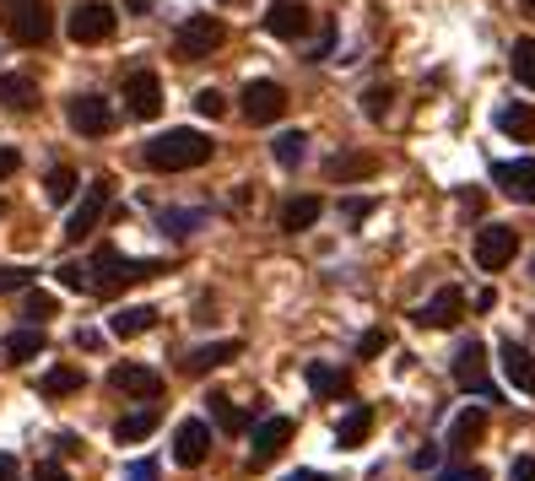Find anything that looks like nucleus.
<instances>
[{
    "label": "nucleus",
    "mask_w": 535,
    "mask_h": 481,
    "mask_svg": "<svg viewBox=\"0 0 535 481\" xmlns=\"http://www.w3.org/2000/svg\"><path fill=\"white\" fill-rule=\"evenodd\" d=\"M390 103H395V87H368L363 92V109H368V119H390Z\"/></svg>",
    "instance_id": "e433bc0d"
},
{
    "label": "nucleus",
    "mask_w": 535,
    "mask_h": 481,
    "mask_svg": "<svg viewBox=\"0 0 535 481\" xmlns=\"http://www.w3.org/2000/svg\"><path fill=\"white\" fill-rule=\"evenodd\" d=\"M195 114H200V119H222V114H227V98H222L217 87H200V92H195Z\"/></svg>",
    "instance_id": "4c0bfd02"
},
{
    "label": "nucleus",
    "mask_w": 535,
    "mask_h": 481,
    "mask_svg": "<svg viewBox=\"0 0 535 481\" xmlns=\"http://www.w3.org/2000/svg\"><path fill=\"white\" fill-rule=\"evenodd\" d=\"M368 433H373V406H352V411L341 417V427H336V444H341V449H357Z\"/></svg>",
    "instance_id": "c85d7f7f"
},
{
    "label": "nucleus",
    "mask_w": 535,
    "mask_h": 481,
    "mask_svg": "<svg viewBox=\"0 0 535 481\" xmlns=\"http://www.w3.org/2000/svg\"><path fill=\"white\" fill-rule=\"evenodd\" d=\"M206 222H211V211H200V206H168V211H157V227H163L168 238H190Z\"/></svg>",
    "instance_id": "b1692460"
},
{
    "label": "nucleus",
    "mask_w": 535,
    "mask_h": 481,
    "mask_svg": "<svg viewBox=\"0 0 535 481\" xmlns=\"http://www.w3.org/2000/svg\"><path fill=\"white\" fill-rule=\"evenodd\" d=\"M238 103H244V119H249V125H276V119L287 114V92H282V82H265V76H254Z\"/></svg>",
    "instance_id": "9d476101"
},
{
    "label": "nucleus",
    "mask_w": 535,
    "mask_h": 481,
    "mask_svg": "<svg viewBox=\"0 0 535 481\" xmlns=\"http://www.w3.org/2000/svg\"><path fill=\"white\" fill-rule=\"evenodd\" d=\"M492 184H498L503 195L535 206V157H508V163H492Z\"/></svg>",
    "instance_id": "9b49d317"
},
{
    "label": "nucleus",
    "mask_w": 535,
    "mask_h": 481,
    "mask_svg": "<svg viewBox=\"0 0 535 481\" xmlns=\"http://www.w3.org/2000/svg\"><path fill=\"white\" fill-rule=\"evenodd\" d=\"M0 28L33 49L55 33V11H49V0H0Z\"/></svg>",
    "instance_id": "7ed1b4c3"
},
{
    "label": "nucleus",
    "mask_w": 535,
    "mask_h": 481,
    "mask_svg": "<svg viewBox=\"0 0 535 481\" xmlns=\"http://www.w3.org/2000/svg\"><path fill=\"white\" fill-rule=\"evenodd\" d=\"M292 433H298V422H292V417H260V422H254V465H271L276 454L292 444Z\"/></svg>",
    "instance_id": "4468645a"
},
{
    "label": "nucleus",
    "mask_w": 535,
    "mask_h": 481,
    "mask_svg": "<svg viewBox=\"0 0 535 481\" xmlns=\"http://www.w3.org/2000/svg\"><path fill=\"white\" fill-rule=\"evenodd\" d=\"M287 481H330V476H325V471H292Z\"/></svg>",
    "instance_id": "8fccbe9b"
},
{
    "label": "nucleus",
    "mask_w": 535,
    "mask_h": 481,
    "mask_svg": "<svg viewBox=\"0 0 535 481\" xmlns=\"http://www.w3.org/2000/svg\"><path fill=\"white\" fill-rule=\"evenodd\" d=\"M125 481H157V460H136L125 471Z\"/></svg>",
    "instance_id": "49530a36"
},
{
    "label": "nucleus",
    "mask_w": 535,
    "mask_h": 481,
    "mask_svg": "<svg viewBox=\"0 0 535 481\" xmlns=\"http://www.w3.org/2000/svg\"><path fill=\"white\" fill-rule=\"evenodd\" d=\"M0 481H22V476H17V460H11V454H0Z\"/></svg>",
    "instance_id": "09e8293b"
},
{
    "label": "nucleus",
    "mask_w": 535,
    "mask_h": 481,
    "mask_svg": "<svg viewBox=\"0 0 535 481\" xmlns=\"http://www.w3.org/2000/svg\"><path fill=\"white\" fill-rule=\"evenodd\" d=\"M303 152H309V136H303V130H282V136L271 141V157H276L282 168H298Z\"/></svg>",
    "instance_id": "2f4dec72"
},
{
    "label": "nucleus",
    "mask_w": 535,
    "mask_h": 481,
    "mask_svg": "<svg viewBox=\"0 0 535 481\" xmlns=\"http://www.w3.org/2000/svg\"><path fill=\"white\" fill-rule=\"evenodd\" d=\"M211 152H217V141H211L206 130L179 125V130H163V136L146 141L141 146V163L152 168V173H190V168H206Z\"/></svg>",
    "instance_id": "f257e3e1"
},
{
    "label": "nucleus",
    "mask_w": 535,
    "mask_h": 481,
    "mask_svg": "<svg viewBox=\"0 0 535 481\" xmlns=\"http://www.w3.org/2000/svg\"><path fill=\"white\" fill-rule=\"evenodd\" d=\"M454 384H460V390H471L481 406H503V390L492 384V373H487V346H481V341H460V357H454Z\"/></svg>",
    "instance_id": "20e7f679"
},
{
    "label": "nucleus",
    "mask_w": 535,
    "mask_h": 481,
    "mask_svg": "<svg viewBox=\"0 0 535 481\" xmlns=\"http://www.w3.org/2000/svg\"><path fill=\"white\" fill-rule=\"evenodd\" d=\"M109 384L119 395H136V400H157V395H163V373L146 368V363H114Z\"/></svg>",
    "instance_id": "ddd939ff"
},
{
    "label": "nucleus",
    "mask_w": 535,
    "mask_h": 481,
    "mask_svg": "<svg viewBox=\"0 0 535 481\" xmlns=\"http://www.w3.org/2000/svg\"><path fill=\"white\" fill-rule=\"evenodd\" d=\"M157 271H168V265H163V260H130V255H119L114 244H103L98 255H92V265H87L92 292H103V298H114L119 287L146 282V276H157Z\"/></svg>",
    "instance_id": "f03ea898"
},
{
    "label": "nucleus",
    "mask_w": 535,
    "mask_h": 481,
    "mask_svg": "<svg viewBox=\"0 0 535 481\" xmlns=\"http://www.w3.org/2000/svg\"><path fill=\"white\" fill-rule=\"evenodd\" d=\"M125 103L136 119H157L163 114V82H157L152 71H130L125 76Z\"/></svg>",
    "instance_id": "dca6fc26"
},
{
    "label": "nucleus",
    "mask_w": 535,
    "mask_h": 481,
    "mask_svg": "<svg viewBox=\"0 0 535 481\" xmlns=\"http://www.w3.org/2000/svg\"><path fill=\"white\" fill-rule=\"evenodd\" d=\"M55 314V298H49V292H28V298H22V319H49Z\"/></svg>",
    "instance_id": "ea45409f"
},
{
    "label": "nucleus",
    "mask_w": 535,
    "mask_h": 481,
    "mask_svg": "<svg viewBox=\"0 0 535 481\" xmlns=\"http://www.w3.org/2000/svg\"><path fill=\"white\" fill-rule=\"evenodd\" d=\"M309 390L319 400H346L352 395V373L336 368V363H309Z\"/></svg>",
    "instance_id": "412c9836"
},
{
    "label": "nucleus",
    "mask_w": 535,
    "mask_h": 481,
    "mask_svg": "<svg viewBox=\"0 0 535 481\" xmlns=\"http://www.w3.org/2000/svg\"><path fill=\"white\" fill-rule=\"evenodd\" d=\"M206 454H211V427L190 417V422H179L173 427V460L184 465V471H195V465H206Z\"/></svg>",
    "instance_id": "f8f14e48"
},
{
    "label": "nucleus",
    "mask_w": 535,
    "mask_h": 481,
    "mask_svg": "<svg viewBox=\"0 0 535 481\" xmlns=\"http://www.w3.org/2000/svg\"><path fill=\"white\" fill-rule=\"evenodd\" d=\"M44 330H38V325H22V330H11V336H6V357H11V363H33V357H44Z\"/></svg>",
    "instance_id": "cd10ccee"
},
{
    "label": "nucleus",
    "mask_w": 535,
    "mask_h": 481,
    "mask_svg": "<svg viewBox=\"0 0 535 481\" xmlns=\"http://www.w3.org/2000/svg\"><path fill=\"white\" fill-rule=\"evenodd\" d=\"M65 119H71L76 136H109L114 130V103L98 98V92H76V98L65 103Z\"/></svg>",
    "instance_id": "6e6552de"
},
{
    "label": "nucleus",
    "mask_w": 535,
    "mask_h": 481,
    "mask_svg": "<svg viewBox=\"0 0 535 481\" xmlns=\"http://www.w3.org/2000/svg\"><path fill=\"white\" fill-rule=\"evenodd\" d=\"M222 44H227V28H222V17H211V11L179 22V33H173V49H179L184 60H206V55H217Z\"/></svg>",
    "instance_id": "39448f33"
},
{
    "label": "nucleus",
    "mask_w": 535,
    "mask_h": 481,
    "mask_svg": "<svg viewBox=\"0 0 535 481\" xmlns=\"http://www.w3.org/2000/svg\"><path fill=\"white\" fill-rule=\"evenodd\" d=\"M460 309H465L460 287H438L411 319H417V325H427V330H444V325H460Z\"/></svg>",
    "instance_id": "6ab92c4d"
},
{
    "label": "nucleus",
    "mask_w": 535,
    "mask_h": 481,
    "mask_svg": "<svg viewBox=\"0 0 535 481\" xmlns=\"http://www.w3.org/2000/svg\"><path fill=\"white\" fill-rule=\"evenodd\" d=\"M438 481H492V476L481 471V465H444V471H438Z\"/></svg>",
    "instance_id": "a19ab883"
},
{
    "label": "nucleus",
    "mask_w": 535,
    "mask_h": 481,
    "mask_svg": "<svg viewBox=\"0 0 535 481\" xmlns=\"http://www.w3.org/2000/svg\"><path fill=\"white\" fill-rule=\"evenodd\" d=\"M379 168L368 152H336V157H325V179L330 184H346V179H368V173Z\"/></svg>",
    "instance_id": "bb28decb"
},
{
    "label": "nucleus",
    "mask_w": 535,
    "mask_h": 481,
    "mask_svg": "<svg viewBox=\"0 0 535 481\" xmlns=\"http://www.w3.org/2000/svg\"><path fill=\"white\" fill-rule=\"evenodd\" d=\"M157 422H163V411H157V406H136L130 417L114 422V438H119V444H141V438L157 433Z\"/></svg>",
    "instance_id": "393cba45"
},
{
    "label": "nucleus",
    "mask_w": 535,
    "mask_h": 481,
    "mask_svg": "<svg viewBox=\"0 0 535 481\" xmlns=\"http://www.w3.org/2000/svg\"><path fill=\"white\" fill-rule=\"evenodd\" d=\"M0 109H11V114L38 109V82H33V76H22V71L0 76Z\"/></svg>",
    "instance_id": "5701e85b"
},
{
    "label": "nucleus",
    "mask_w": 535,
    "mask_h": 481,
    "mask_svg": "<svg viewBox=\"0 0 535 481\" xmlns=\"http://www.w3.org/2000/svg\"><path fill=\"white\" fill-rule=\"evenodd\" d=\"M519 6H525V11H530V17H535V0H519Z\"/></svg>",
    "instance_id": "603ef678"
},
{
    "label": "nucleus",
    "mask_w": 535,
    "mask_h": 481,
    "mask_svg": "<svg viewBox=\"0 0 535 481\" xmlns=\"http://www.w3.org/2000/svg\"><path fill=\"white\" fill-rule=\"evenodd\" d=\"M514 82L535 92V38H519L514 44Z\"/></svg>",
    "instance_id": "72a5a7b5"
},
{
    "label": "nucleus",
    "mask_w": 535,
    "mask_h": 481,
    "mask_svg": "<svg viewBox=\"0 0 535 481\" xmlns=\"http://www.w3.org/2000/svg\"><path fill=\"white\" fill-rule=\"evenodd\" d=\"M492 125L514 141H530L535 136V103H503V109L492 114Z\"/></svg>",
    "instance_id": "a878e982"
},
{
    "label": "nucleus",
    "mask_w": 535,
    "mask_h": 481,
    "mask_svg": "<svg viewBox=\"0 0 535 481\" xmlns=\"http://www.w3.org/2000/svg\"><path fill=\"white\" fill-rule=\"evenodd\" d=\"M244 352V341L238 336H227V341H206V346H190V352H184V373H190V379H206L211 368H222V363H233V357Z\"/></svg>",
    "instance_id": "2eb2a0df"
},
{
    "label": "nucleus",
    "mask_w": 535,
    "mask_h": 481,
    "mask_svg": "<svg viewBox=\"0 0 535 481\" xmlns=\"http://www.w3.org/2000/svg\"><path fill=\"white\" fill-rule=\"evenodd\" d=\"M206 406H211V417H217V422L227 427V433H238V427H249V422H254L249 411H238V406H233V400H227V395H211Z\"/></svg>",
    "instance_id": "f704fd0d"
},
{
    "label": "nucleus",
    "mask_w": 535,
    "mask_h": 481,
    "mask_svg": "<svg viewBox=\"0 0 535 481\" xmlns=\"http://www.w3.org/2000/svg\"><path fill=\"white\" fill-rule=\"evenodd\" d=\"M152 325H157V309H119L109 319V336L130 341V336H141V330H152Z\"/></svg>",
    "instance_id": "c756f323"
},
{
    "label": "nucleus",
    "mask_w": 535,
    "mask_h": 481,
    "mask_svg": "<svg viewBox=\"0 0 535 481\" xmlns=\"http://www.w3.org/2000/svg\"><path fill=\"white\" fill-rule=\"evenodd\" d=\"M319 217H325V200H319V195H292V200H282V233H309Z\"/></svg>",
    "instance_id": "4be33fe9"
},
{
    "label": "nucleus",
    "mask_w": 535,
    "mask_h": 481,
    "mask_svg": "<svg viewBox=\"0 0 535 481\" xmlns=\"http://www.w3.org/2000/svg\"><path fill=\"white\" fill-rule=\"evenodd\" d=\"M471 255H476L481 271H503V265L519 255V233H514L508 222H487V227L476 233V249H471Z\"/></svg>",
    "instance_id": "1a4fd4ad"
},
{
    "label": "nucleus",
    "mask_w": 535,
    "mask_h": 481,
    "mask_svg": "<svg viewBox=\"0 0 535 481\" xmlns=\"http://www.w3.org/2000/svg\"><path fill=\"white\" fill-rule=\"evenodd\" d=\"M82 384H87L82 368H49L44 379H38V390H44V395H76Z\"/></svg>",
    "instance_id": "473e14b6"
},
{
    "label": "nucleus",
    "mask_w": 535,
    "mask_h": 481,
    "mask_svg": "<svg viewBox=\"0 0 535 481\" xmlns=\"http://www.w3.org/2000/svg\"><path fill=\"white\" fill-rule=\"evenodd\" d=\"M314 22V11L303 6V0H276L271 11H265V33L271 38H303Z\"/></svg>",
    "instance_id": "a211bd4d"
},
{
    "label": "nucleus",
    "mask_w": 535,
    "mask_h": 481,
    "mask_svg": "<svg viewBox=\"0 0 535 481\" xmlns=\"http://www.w3.org/2000/svg\"><path fill=\"white\" fill-rule=\"evenodd\" d=\"M109 195H114V184H109V179H92L87 190H82V200H76L71 217H65V238H71V244L92 238V227H98V222H103V211H109Z\"/></svg>",
    "instance_id": "0eeeda50"
},
{
    "label": "nucleus",
    "mask_w": 535,
    "mask_h": 481,
    "mask_svg": "<svg viewBox=\"0 0 535 481\" xmlns=\"http://www.w3.org/2000/svg\"><path fill=\"white\" fill-rule=\"evenodd\" d=\"M487 427H492V406H460V411L449 417V449H454V454H460V449H476Z\"/></svg>",
    "instance_id": "f3484780"
},
{
    "label": "nucleus",
    "mask_w": 535,
    "mask_h": 481,
    "mask_svg": "<svg viewBox=\"0 0 535 481\" xmlns=\"http://www.w3.org/2000/svg\"><path fill=\"white\" fill-rule=\"evenodd\" d=\"M17 168H22V152L17 146H0V179H11Z\"/></svg>",
    "instance_id": "a18cd8bd"
},
{
    "label": "nucleus",
    "mask_w": 535,
    "mask_h": 481,
    "mask_svg": "<svg viewBox=\"0 0 535 481\" xmlns=\"http://www.w3.org/2000/svg\"><path fill=\"white\" fill-rule=\"evenodd\" d=\"M76 190H82V179H76V168H49V179H44V195H49V206H71Z\"/></svg>",
    "instance_id": "7c9ffc66"
},
{
    "label": "nucleus",
    "mask_w": 535,
    "mask_h": 481,
    "mask_svg": "<svg viewBox=\"0 0 535 481\" xmlns=\"http://www.w3.org/2000/svg\"><path fill=\"white\" fill-rule=\"evenodd\" d=\"M368 211H373V200H368V195H352V200L341 206V217H346V222H363Z\"/></svg>",
    "instance_id": "c03bdc74"
},
{
    "label": "nucleus",
    "mask_w": 535,
    "mask_h": 481,
    "mask_svg": "<svg viewBox=\"0 0 535 481\" xmlns=\"http://www.w3.org/2000/svg\"><path fill=\"white\" fill-rule=\"evenodd\" d=\"M498 352H503V373H508V384H514L519 395H535V357H530L519 341H503Z\"/></svg>",
    "instance_id": "aec40b11"
},
{
    "label": "nucleus",
    "mask_w": 535,
    "mask_h": 481,
    "mask_svg": "<svg viewBox=\"0 0 535 481\" xmlns=\"http://www.w3.org/2000/svg\"><path fill=\"white\" fill-rule=\"evenodd\" d=\"M33 481H71V471H65L60 460H38L33 465Z\"/></svg>",
    "instance_id": "79ce46f5"
},
{
    "label": "nucleus",
    "mask_w": 535,
    "mask_h": 481,
    "mask_svg": "<svg viewBox=\"0 0 535 481\" xmlns=\"http://www.w3.org/2000/svg\"><path fill=\"white\" fill-rule=\"evenodd\" d=\"M125 6H130V11H146V6H152V0H125Z\"/></svg>",
    "instance_id": "3c124183"
},
{
    "label": "nucleus",
    "mask_w": 535,
    "mask_h": 481,
    "mask_svg": "<svg viewBox=\"0 0 535 481\" xmlns=\"http://www.w3.org/2000/svg\"><path fill=\"white\" fill-rule=\"evenodd\" d=\"M55 276H60V287H65V292H92V276H87V265H76V260H65Z\"/></svg>",
    "instance_id": "58836bf2"
},
{
    "label": "nucleus",
    "mask_w": 535,
    "mask_h": 481,
    "mask_svg": "<svg viewBox=\"0 0 535 481\" xmlns=\"http://www.w3.org/2000/svg\"><path fill=\"white\" fill-rule=\"evenodd\" d=\"M114 28H119V11L109 0H82V6L65 17V33H71L76 44H109Z\"/></svg>",
    "instance_id": "423d86ee"
},
{
    "label": "nucleus",
    "mask_w": 535,
    "mask_h": 481,
    "mask_svg": "<svg viewBox=\"0 0 535 481\" xmlns=\"http://www.w3.org/2000/svg\"><path fill=\"white\" fill-rule=\"evenodd\" d=\"M33 265H0V298H6V292H28V282H33Z\"/></svg>",
    "instance_id": "c9c22d12"
},
{
    "label": "nucleus",
    "mask_w": 535,
    "mask_h": 481,
    "mask_svg": "<svg viewBox=\"0 0 535 481\" xmlns=\"http://www.w3.org/2000/svg\"><path fill=\"white\" fill-rule=\"evenodd\" d=\"M508 481H535V460H530V454H519V460H514V471H508Z\"/></svg>",
    "instance_id": "de8ad7c7"
},
{
    "label": "nucleus",
    "mask_w": 535,
    "mask_h": 481,
    "mask_svg": "<svg viewBox=\"0 0 535 481\" xmlns=\"http://www.w3.org/2000/svg\"><path fill=\"white\" fill-rule=\"evenodd\" d=\"M384 346H390V336H384V330H368V336L357 341V357H379Z\"/></svg>",
    "instance_id": "37998d69"
},
{
    "label": "nucleus",
    "mask_w": 535,
    "mask_h": 481,
    "mask_svg": "<svg viewBox=\"0 0 535 481\" xmlns=\"http://www.w3.org/2000/svg\"><path fill=\"white\" fill-rule=\"evenodd\" d=\"M530 282H535V260H530Z\"/></svg>",
    "instance_id": "864d4df0"
}]
</instances>
